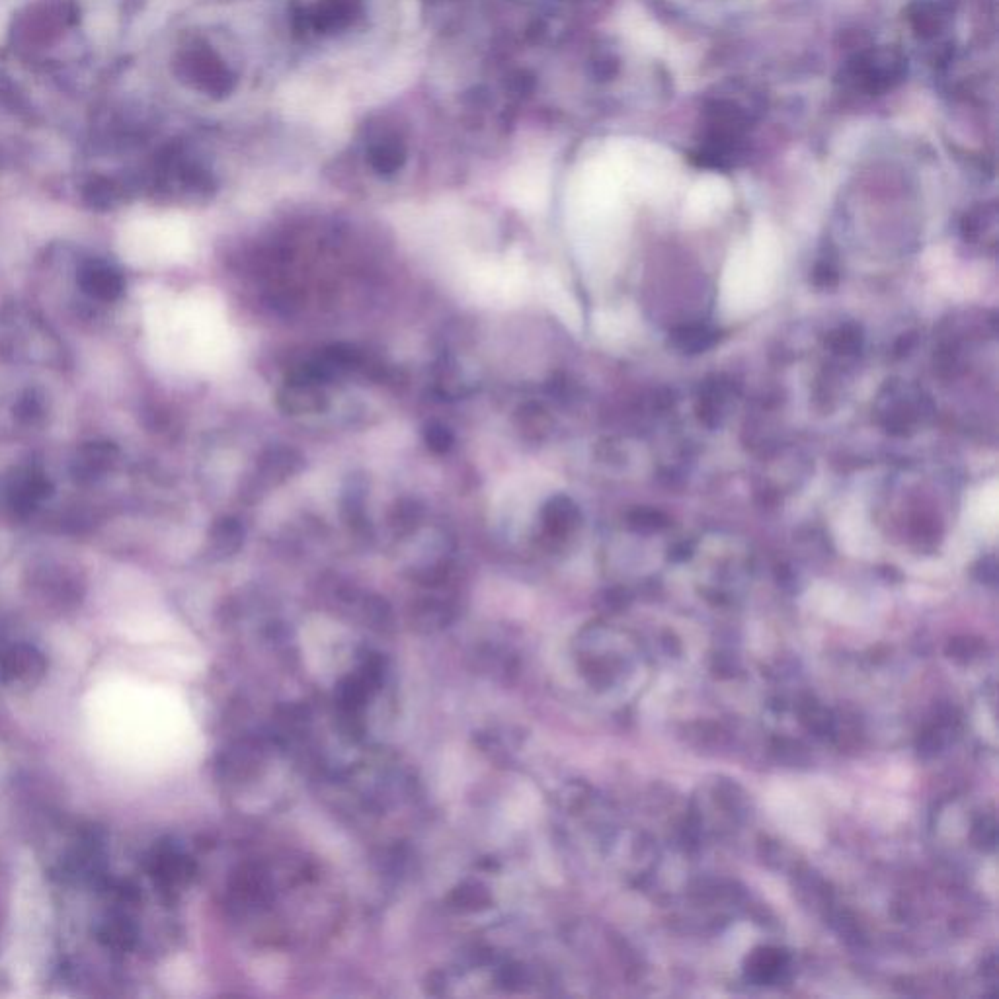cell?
<instances>
[{
	"label": "cell",
	"instance_id": "6da1fadb",
	"mask_svg": "<svg viewBox=\"0 0 999 999\" xmlns=\"http://www.w3.org/2000/svg\"><path fill=\"white\" fill-rule=\"evenodd\" d=\"M906 75V61L894 49H871L859 53L845 69V79L867 94H880L896 86Z\"/></svg>",
	"mask_w": 999,
	"mask_h": 999
},
{
	"label": "cell",
	"instance_id": "ba28073f",
	"mask_svg": "<svg viewBox=\"0 0 999 999\" xmlns=\"http://www.w3.org/2000/svg\"><path fill=\"white\" fill-rule=\"evenodd\" d=\"M422 438H424L426 447H428L432 453H436V455H445V453H449V451L453 449V445H455V436H453V432H451L445 424H441V422H430V424H426V426H424V430H422Z\"/></svg>",
	"mask_w": 999,
	"mask_h": 999
},
{
	"label": "cell",
	"instance_id": "3957f363",
	"mask_svg": "<svg viewBox=\"0 0 999 999\" xmlns=\"http://www.w3.org/2000/svg\"><path fill=\"white\" fill-rule=\"evenodd\" d=\"M276 404L289 416L322 414L328 408V395L320 383L289 377L276 395Z\"/></svg>",
	"mask_w": 999,
	"mask_h": 999
},
{
	"label": "cell",
	"instance_id": "277c9868",
	"mask_svg": "<svg viewBox=\"0 0 999 999\" xmlns=\"http://www.w3.org/2000/svg\"><path fill=\"white\" fill-rule=\"evenodd\" d=\"M541 520L551 537H564L578 527L580 510L568 496H555L543 506Z\"/></svg>",
	"mask_w": 999,
	"mask_h": 999
},
{
	"label": "cell",
	"instance_id": "5b68a950",
	"mask_svg": "<svg viewBox=\"0 0 999 999\" xmlns=\"http://www.w3.org/2000/svg\"><path fill=\"white\" fill-rule=\"evenodd\" d=\"M949 20L945 6L935 2H916L910 8V22L921 38H935Z\"/></svg>",
	"mask_w": 999,
	"mask_h": 999
},
{
	"label": "cell",
	"instance_id": "9c48e42d",
	"mask_svg": "<svg viewBox=\"0 0 999 999\" xmlns=\"http://www.w3.org/2000/svg\"><path fill=\"white\" fill-rule=\"evenodd\" d=\"M516 418H518V428H520L521 434H525L527 438H539L541 432L545 430V424H547L545 410L537 404L521 406Z\"/></svg>",
	"mask_w": 999,
	"mask_h": 999
},
{
	"label": "cell",
	"instance_id": "8992f818",
	"mask_svg": "<svg viewBox=\"0 0 999 999\" xmlns=\"http://www.w3.org/2000/svg\"><path fill=\"white\" fill-rule=\"evenodd\" d=\"M422 520H424V510L414 500H400L399 504L389 514L391 527L397 533H402V535H408V533L416 531V527L422 523Z\"/></svg>",
	"mask_w": 999,
	"mask_h": 999
},
{
	"label": "cell",
	"instance_id": "7a4b0ae2",
	"mask_svg": "<svg viewBox=\"0 0 999 999\" xmlns=\"http://www.w3.org/2000/svg\"><path fill=\"white\" fill-rule=\"evenodd\" d=\"M305 465V459L299 451L291 447H272L260 455L252 473V490L266 494L272 488H278L287 480L293 479Z\"/></svg>",
	"mask_w": 999,
	"mask_h": 999
},
{
	"label": "cell",
	"instance_id": "52a82bcc",
	"mask_svg": "<svg viewBox=\"0 0 999 999\" xmlns=\"http://www.w3.org/2000/svg\"><path fill=\"white\" fill-rule=\"evenodd\" d=\"M676 346L685 352H701L707 350L715 342V334L705 326H689L683 328L676 336Z\"/></svg>",
	"mask_w": 999,
	"mask_h": 999
}]
</instances>
